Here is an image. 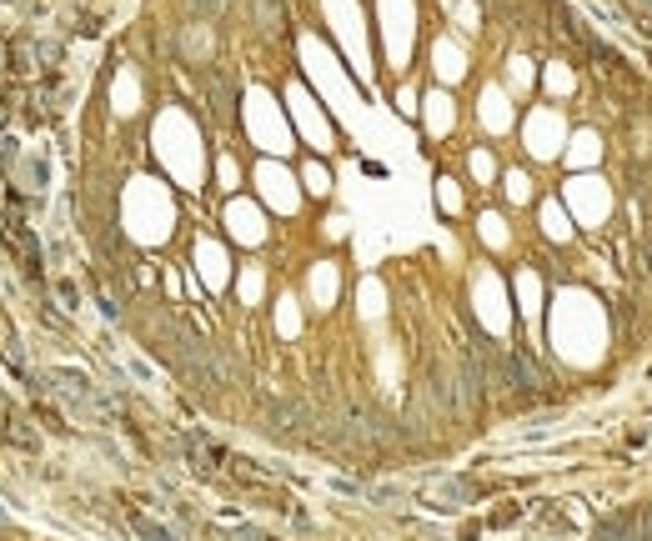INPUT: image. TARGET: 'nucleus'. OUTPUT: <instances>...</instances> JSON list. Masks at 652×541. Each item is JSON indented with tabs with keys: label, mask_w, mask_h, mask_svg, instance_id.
Listing matches in <instances>:
<instances>
[{
	"label": "nucleus",
	"mask_w": 652,
	"mask_h": 541,
	"mask_svg": "<svg viewBox=\"0 0 652 541\" xmlns=\"http://www.w3.org/2000/svg\"><path fill=\"white\" fill-rule=\"evenodd\" d=\"M11 241H16V251H21V266H26V276H31V281H41V246H36L31 226L11 221Z\"/></svg>",
	"instance_id": "1"
},
{
	"label": "nucleus",
	"mask_w": 652,
	"mask_h": 541,
	"mask_svg": "<svg viewBox=\"0 0 652 541\" xmlns=\"http://www.w3.org/2000/svg\"><path fill=\"white\" fill-rule=\"evenodd\" d=\"M256 21H261V31H281V0H256Z\"/></svg>",
	"instance_id": "2"
},
{
	"label": "nucleus",
	"mask_w": 652,
	"mask_h": 541,
	"mask_svg": "<svg viewBox=\"0 0 652 541\" xmlns=\"http://www.w3.org/2000/svg\"><path fill=\"white\" fill-rule=\"evenodd\" d=\"M136 531H141L146 541H176V536H171L161 521H151V516H141V511H136Z\"/></svg>",
	"instance_id": "3"
}]
</instances>
